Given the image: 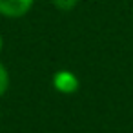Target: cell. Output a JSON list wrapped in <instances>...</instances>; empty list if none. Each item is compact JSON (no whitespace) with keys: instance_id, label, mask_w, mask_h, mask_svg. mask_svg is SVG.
<instances>
[{"instance_id":"6da1fadb","label":"cell","mask_w":133,"mask_h":133,"mask_svg":"<svg viewBox=\"0 0 133 133\" xmlns=\"http://www.w3.org/2000/svg\"><path fill=\"white\" fill-rule=\"evenodd\" d=\"M33 6V0H0V15L18 18L24 17Z\"/></svg>"},{"instance_id":"7a4b0ae2","label":"cell","mask_w":133,"mask_h":133,"mask_svg":"<svg viewBox=\"0 0 133 133\" xmlns=\"http://www.w3.org/2000/svg\"><path fill=\"white\" fill-rule=\"evenodd\" d=\"M55 88L62 93H73L78 88V80L69 71H58L55 75Z\"/></svg>"},{"instance_id":"3957f363","label":"cell","mask_w":133,"mask_h":133,"mask_svg":"<svg viewBox=\"0 0 133 133\" xmlns=\"http://www.w3.org/2000/svg\"><path fill=\"white\" fill-rule=\"evenodd\" d=\"M8 86H9V75H8V69L4 68V64L0 62V97L8 91Z\"/></svg>"},{"instance_id":"277c9868","label":"cell","mask_w":133,"mask_h":133,"mask_svg":"<svg viewBox=\"0 0 133 133\" xmlns=\"http://www.w3.org/2000/svg\"><path fill=\"white\" fill-rule=\"evenodd\" d=\"M78 0H53V4L57 9H62V11H69L77 6Z\"/></svg>"},{"instance_id":"5b68a950","label":"cell","mask_w":133,"mask_h":133,"mask_svg":"<svg viewBox=\"0 0 133 133\" xmlns=\"http://www.w3.org/2000/svg\"><path fill=\"white\" fill-rule=\"evenodd\" d=\"M2 46H4V40H2V37H0V51H2Z\"/></svg>"}]
</instances>
